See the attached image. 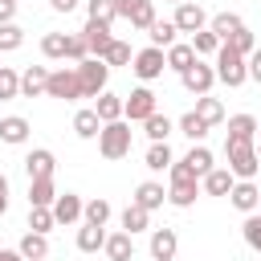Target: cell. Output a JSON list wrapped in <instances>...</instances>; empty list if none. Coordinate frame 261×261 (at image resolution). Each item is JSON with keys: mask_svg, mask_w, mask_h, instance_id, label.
<instances>
[{"mask_svg": "<svg viewBox=\"0 0 261 261\" xmlns=\"http://www.w3.org/2000/svg\"><path fill=\"white\" fill-rule=\"evenodd\" d=\"M130 122L126 118H114V122H102V130H98V151H102V159H126L130 155Z\"/></svg>", "mask_w": 261, "mask_h": 261, "instance_id": "obj_1", "label": "cell"}, {"mask_svg": "<svg viewBox=\"0 0 261 261\" xmlns=\"http://www.w3.org/2000/svg\"><path fill=\"white\" fill-rule=\"evenodd\" d=\"M224 159H228V171L237 179H253L261 171V159H257V147L249 139H224Z\"/></svg>", "mask_w": 261, "mask_h": 261, "instance_id": "obj_2", "label": "cell"}, {"mask_svg": "<svg viewBox=\"0 0 261 261\" xmlns=\"http://www.w3.org/2000/svg\"><path fill=\"white\" fill-rule=\"evenodd\" d=\"M216 82H224L228 90H237V86H245L249 82V69H245V57L237 53V49H228L224 41H220V49H216Z\"/></svg>", "mask_w": 261, "mask_h": 261, "instance_id": "obj_3", "label": "cell"}, {"mask_svg": "<svg viewBox=\"0 0 261 261\" xmlns=\"http://www.w3.org/2000/svg\"><path fill=\"white\" fill-rule=\"evenodd\" d=\"M73 69H77V82H82V98H98L106 90V82H110V65L102 57H86Z\"/></svg>", "mask_w": 261, "mask_h": 261, "instance_id": "obj_4", "label": "cell"}, {"mask_svg": "<svg viewBox=\"0 0 261 261\" xmlns=\"http://www.w3.org/2000/svg\"><path fill=\"white\" fill-rule=\"evenodd\" d=\"M130 69H135V77H139V82H155V77L167 69V57H163V49L147 45V49H139V53L130 57Z\"/></svg>", "mask_w": 261, "mask_h": 261, "instance_id": "obj_5", "label": "cell"}, {"mask_svg": "<svg viewBox=\"0 0 261 261\" xmlns=\"http://www.w3.org/2000/svg\"><path fill=\"white\" fill-rule=\"evenodd\" d=\"M45 94H49V98H61V102H77V98H82L77 69H53L49 82H45Z\"/></svg>", "mask_w": 261, "mask_h": 261, "instance_id": "obj_6", "label": "cell"}, {"mask_svg": "<svg viewBox=\"0 0 261 261\" xmlns=\"http://www.w3.org/2000/svg\"><path fill=\"white\" fill-rule=\"evenodd\" d=\"M155 114V94H151V86L143 82L139 90H130V98H122V118L126 122H143V118H151Z\"/></svg>", "mask_w": 261, "mask_h": 261, "instance_id": "obj_7", "label": "cell"}, {"mask_svg": "<svg viewBox=\"0 0 261 261\" xmlns=\"http://www.w3.org/2000/svg\"><path fill=\"white\" fill-rule=\"evenodd\" d=\"M114 12L122 20H130L135 29H151L155 24V0H114Z\"/></svg>", "mask_w": 261, "mask_h": 261, "instance_id": "obj_8", "label": "cell"}, {"mask_svg": "<svg viewBox=\"0 0 261 261\" xmlns=\"http://www.w3.org/2000/svg\"><path fill=\"white\" fill-rule=\"evenodd\" d=\"M179 82H184V90H188V94H196V98H200V94H208V90H212L216 69H212V65H204V61L196 57V61H192V65L179 73Z\"/></svg>", "mask_w": 261, "mask_h": 261, "instance_id": "obj_9", "label": "cell"}, {"mask_svg": "<svg viewBox=\"0 0 261 261\" xmlns=\"http://www.w3.org/2000/svg\"><path fill=\"white\" fill-rule=\"evenodd\" d=\"M175 29L179 33H196V29H208V12L196 4V0H184V4H175Z\"/></svg>", "mask_w": 261, "mask_h": 261, "instance_id": "obj_10", "label": "cell"}, {"mask_svg": "<svg viewBox=\"0 0 261 261\" xmlns=\"http://www.w3.org/2000/svg\"><path fill=\"white\" fill-rule=\"evenodd\" d=\"M82 37H86V49H90V57H102L106 49H110V24L106 20H86V29H82Z\"/></svg>", "mask_w": 261, "mask_h": 261, "instance_id": "obj_11", "label": "cell"}, {"mask_svg": "<svg viewBox=\"0 0 261 261\" xmlns=\"http://www.w3.org/2000/svg\"><path fill=\"white\" fill-rule=\"evenodd\" d=\"M228 200H232V208H241V212H257V204H261V188H257L253 179H237V184L228 188Z\"/></svg>", "mask_w": 261, "mask_h": 261, "instance_id": "obj_12", "label": "cell"}, {"mask_svg": "<svg viewBox=\"0 0 261 261\" xmlns=\"http://www.w3.org/2000/svg\"><path fill=\"white\" fill-rule=\"evenodd\" d=\"M53 220H57V224H77V220H82V196H77V192H57V200H53Z\"/></svg>", "mask_w": 261, "mask_h": 261, "instance_id": "obj_13", "label": "cell"}, {"mask_svg": "<svg viewBox=\"0 0 261 261\" xmlns=\"http://www.w3.org/2000/svg\"><path fill=\"white\" fill-rule=\"evenodd\" d=\"M53 200H57V184H53V175L29 179V208H53Z\"/></svg>", "mask_w": 261, "mask_h": 261, "instance_id": "obj_14", "label": "cell"}, {"mask_svg": "<svg viewBox=\"0 0 261 261\" xmlns=\"http://www.w3.org/2000/svg\"><path fill=\"white\" fill-rule=\"evenodd\" d=\"M175 249H179L175 228H151V257H155V261H171Z\"/></svg>", "mask_w": 261, "mask_h": 261, "instance_id": "obj_15", "label": "cell"}, {"mask_svg": "<svg viewBox=\"0 0 261 261\" xmlns=\"http://www.w3.org/2000/svg\"><path fill=\"white\" fill-rule=\"evenodd\" d=\"M102 253H106V261H135V237L130 232H110Z\"/></svg>", "mask_w": 261, "mask_h": 261, "instance_id": "obj_16", "label": "cell"}, {"mask_svg": "<svg viewBox=\"0 0 261 261\" xmlns=\"http://www.w3.org/2000/svg\"><path fill=\"white\" fill-rule=\"evenodd\" d=\"M53 167H57V159H53V151H49V147H37V151H29V155H24V171H29V179L53 175Z\"/></svg>", "mask_w": 261, "mask_h": 261, "instance_id": "obj_17", "label": "cell"}, {"mask_svg": "<svg viewBox=\"0 0 261 261\" xmlns=\"http://www.w3.org/2000/svg\"><path fill=\"white\" fill-rule=\"evenodd\" d=\"M196 196H200V179H171V188H167V204H175V208H192Z\"/></svg>", "mask_w": 261, "mask_h": 261, "instance_id": "obj_18", "label": "cell"}, {"mask_svg": "<svg viewBox=\"0 0 261 261\" xmlns=\"http://www.w3.org/2000/svg\"><path fill=\"white\" fill-rule=\"evenodd\" d=\"M29 139V118H20V114H8V118H0V143H8V147H20Z\"/></svg>", "mask_w": 261, "mask_h": 261, "instance_id": "obj_19", "label": "cell"}, {"mask_svg": "<svg viewBox=\"0 0 261 261\" xmlns=\"http://www.w3.org/2000/svg\"><path fill=\"white\" fill-rule=\"evenodd\" d=\"M139 208H147V212H155V208H163V200H167V192H163V184H155V179H147V184H139L135 188V196H130Z\"/></svg>", "mask_w": 261, "mask_h": 261, "instance_id": "obj_20", "label": "cell"}, {"mask_svg": "<svg viewBox=\"0 0 261 261\" xmlns=\"http://www.w3.org/2000/svg\"><path fill=\"white\" fill-rule=\"evenodd\" d=\"M184 167H188L196 179H204V175L212 171V151H208L204 143H192V151L184 155Z\"/></svg>", "mask_w": 261, "mask_h": 261, "instance_id": "obj_21", "label": "cell"}, {"mask_svg": "<svg viewBox=\"0 0 261 261\" xmlns=\"http://www.w3.org/2000/svg\"><path fill=\"white\" fill-rule=\"evenodd\" d=\"M237 184V175L228 171V167H212L204 179H200V188L208 192V196H228V188Z\"/></svg>", "mask_w": 261, "mask_h": 261, "instance_id": "obj_22", "label": "cell"}, {"mask_svg": "<svg viewBox=\"0 0 261 261\" xmlns=\"http://www.w3.org/2000/svg\"><path fill=\"white\" fill-rule=\"evenodd\" d=\"M45 82H49V69L45 65H29L20 73V94L24 98H37V94H45Z\"/></svg>", "mask_w": 261, "mask_h": 261, "instance_id": "obj_23", "label": "cell"}, {"mask_svg": "<svg viewBox=\"0 0 261 261\" xmlns=\"http://www.w3.org/2000/svg\"><path fill=\"white\" fill-rule=\"evenodd\" d=\"M16 249H20L24 261H41V257H49V237L45 232H24Z\"/></svg>", "mask_w": 261, "mask_h": 261, "instance_id": "obj_24", "label": "cell"}, {"mask_svg": "<svg viewBox=\"0 0 261 261\" xmlns=\"http://www.w3.org/2000/svg\"><path fill=\"white\" fill-rule=\"evenodd\" d=\"M163 57H167V69L184 73V69L196 61V49H192V45H184V41H175V45H167V49H163Z\"/></svg>", "mask_w": 261, "mask_h": 261, "instance_id": "obj_25", "label": "cell"}, {"mask_svg": "<svg viewBox=\"0 0 261 261\" xmlns=\"http://www.w3.org/2000/svg\"><path fill=\"white\" fill-rule=\"evenodd\" d=\"M94 114H98L102 122H114V118H122V98H118V94H110V90H102V94L94 98Z\"/></svg>", "mask_w": 261, "mask_h": 261, "instance_id": "obj_26", "label": "cell"}, {"mask_svg": "<svg viewBox=\"0 0 261 261\" xmlns=\"http://www.w3.org/2000/svg\"><path fill=\"white\" fill-rule=\"evenodd\" d=\"M171 130H175V122H171L167 114H159V110H155L151 118H143V135H147L151 143H167V135H171Z\"/></svg>", "mask_w": 261, "mask_h": 261, "instance_id": "obj_27", "label": "cell"}, {"mask_svg": "<svg viewBox=\"0 0 261 261\" xmlns=\"http://www.w3.org/2000/svg\"><path fill=\"white\" fill-rule=\"evenodd\" d=\"M143 228H151V212H147V208H139V204L130 200V204L122 208V232H130V237H135V232H143Z\"/></svg>", "mask_w": 261, "mask_h": 261, "instance_id": "obj_28", "label": "cell"}, {"mask_svg": "<svg viewBox=\"0 0 261 261\" xmlns=\"http://www.w3.org/2000/svg\"><path fill=\"white\" fill-rule=\"evenodd\" d=\"M102 245H106V228L82 220V228H77V249H82V253H98Z\"/></svg>", "mask_w": 261, "mask_h": 261, "instance_id": "obj_29", "label": "cell"}, {"mask_svg": "<svg viewBox=\"0 0 261 261\" xmlns=\"http://www.w3.org/2000/svg\"><path fill=\"white\" fill-rule=\"evenodd\" d=\"M98 130H102V118L94 114V106L73 114V135H77V139H98Z\"/></svg>", "mask_w": 261, "mask_h": 261, "instance_id": "obj_30", "label": "cell"}, {"mask_svg": "<svg viewBox=\"0 0 261 261\" xmlns=\"http://www.w3.org/2000/svg\"><path fill=\"white\" fill-rule=\"evenodd\" d=\"M175 33H179V29H175V20H159V16H155V24L147 29V37H151V45H155V49L175 45Z\"/></svg>", "mask_w": 261, "mask_h": 261, "instance_id": "obj_31", "label": "cell"}, {"mask_svg": "<svg viewBox=\"0 0 261 261\" xmlns=\"http://www.w3.org/2000/svg\"><path fill=\"white\" fill-rule=\"evenodd\" d=\"M175 126H179V135H188L192 143H204V135L212 130V126H208V122H204V118H200L196 110H188V114H184V118H179Z\"/></svg>", "mask_w": 261, "mask_h": 261, "instance_id": "obj_32", "label": "cell"}, {"mask_svg": "<svg viewBox=\"0 0 261 261\" xmlns=\"http://www.w3.org/2000/svg\"><path fill=\"white\" fill-rule=\"evenodd\" d=\"M143 163H147V171H167V167L175 163V155H171V147H167V143H151Z\"/></svg>", "mask_w": 261, "mask_h": 261, "instance_id": "obj_33", "label": "cell"}, {"mask_svg": "<svg viewBox=\"0 0 261 261\" xmlns=\"http://www.w3.org/2000/svg\"><path fill=\"white\" fill-rule=\"evenodd\" d=\"M110 212H114V208H110V200H102V196H94L90 204H82V220H86V224H102V228H106Z\"/></svg>", "mask_w": 261, "mask_h": 261, "instance_id": "obj_34", "label": "cell"}, {"mask_svg": "<svg viewBox=\"0 0 261 261\" xmlns=\"http://www.w3.org/2000/svg\"><path fill=\"white\" fill-rule=\"evenodd\" d=\"M241 24H245V20H241L237 12H216V16L208 20V29H212V33L220 37V41H228V37H232V33H237Z\"/></svg>", "mask_w": 261, "mask_h": 261, "instance_id": "obj_35", "label": "cell"}, {"mask_svg": "<svg viewBox=\"0 0 261 261\" xmlns=\"http://www.w3.org/2000/svg\"><path fill=\"white\" fill-rule=\"evenodd\" d=\"M196 114H200L208 126L224 122V106H220V98H208V94H200V98H196Z\"/></svg>", "mask_w": 261, "mask_h": 261, "instance_id": "obj_36", "label": "cell"}, {"mask_svg": "<svg viewBox=\"0 0 261 261\" xmlns=\"http://www.w3.org/2000/svg\"><path fill=\"white\" fill-rule=\"evenodd\" d=\"M228 139H257V118L253 114H232L228 118Z\"/></svg>", "mask_w": 261, "mask_h": 261, "instance_id": "obj_37", "label": "cell"}, {"mask_svg": "<svg viewBox=\"0 0 261 261\" xmlns=\"http://www.w3.org/2000/svg\"><path fill=\"white\" fill-rule=\"evenodd\" d=\"M188 45L196 49V57H208V53H216V49H220V37H216L212 29H196Z\"/></svg>", "mask_w": 261, "mask_h": 261, "instance_id": "obj_38", "label": "cell"}, {"mask_svg": "<svg viewBox=\"0 0 261 261\" xmlns=\"http://www.w3.org/2000/svg\"><path fill=\"white\" fill-rule=\"evenodd\" d=\"M241 237L253 253H261V212H245V224H241Z\"/></svg>", "mask_w": 261, "mask_h": 261, "instance_id": "obj_39", "label": "cell"}, {"mask_svg": "<svg viewBox=\"0 0 261 261\" xmlns=\"http://www.w3.org/2000/svg\"><path fill=\"white\" fill-rule=\"evenodd\" d=\"M20 45H24V29L12 24V20H4V24H0V53H12V49H20Z\"/></svg>", "mask_w": 261, "mask_h": 261, "instance_id": "obj_40", "label": "cell"}, {"mask_svg": "<svg viewBox=\"0 0 261 261\" xmlns=\"http://www.w3.org/2000/svg\"><path fill=\"white\" fill-rule=\"evenodd\" d=\"M130 57H135V53H130V45H126V41H118V37H114V41H110V49L102 53V61H106V65H130Z\"/></svg>", "mask_w": 261, "mask_h": 261, "instance_id": "obj_41", "label": "cell"}, {"mask_svg": "<svg viewBox=\"0 0 261 261\" xmlns=\"http://www.w3.org/2000/svg\"><path fill=\"white\" fill-rule=\"evenodd\" d=\"M20 94V73L12 65H0V102L4 98H16Z\"/></svg>", "mask_w": 261, "mask_h": 261, "instance_id": "obj_42", "label": "cell"}, {"mask_svg": "<svg viewBox=\"0 0 261 261\" xmlns=\"http://www.w3.org/2000/svg\"><path fill=\"white\" fill-rule=\"evenodd\" d=\"M224 45H228V49H237V53H241V57H249V53H253V49H257V41H253V33H249V29H245V24H241V29H237V33H232V37H228V41H224Z\"/></svg>", "mask_w": 261, "mask_h": 261, "instance_id": "obj_43", "label": "cell"}, {"mask_svg": "<svg viewBox=\"0 0 261 261\" xmlns=\"http://www.w3.org/2000/svg\"><path fill=\"white\" fill-rule=\"evenodd\" d=\"M86 16H90V20H106V24H110L118 12H114V0H86Z\"/></svg>", "mask_w": 261, "mask_h": 261, "instance_id": "obj_44", "label": "cell"}, {"mask_svg": "<svg viewBox=\"0 0 261 261\" xmlns=\"http://www.w3.org/2000/svg\"><path fill=\"white\" fill-rule=\"evenodd\" d=\"M65 57H69V61H86V57H90L82 33H65Z\"/></svg>", "mask_w": 261, "mask_h": 261, "instance_id": "obj_45", "label": "cell"}, {"mask_svg": "<svg viewBox=\"0 0 261 261\" xmlns=\"http://www.w3.org/2000/svg\"><path fill=\"white\" fill-rule=\"evenodd\" d=\"M57 220H53V208H29V228L33 232H49Z\"/></svg>", "mask_w": 261, "mask_h": 261, "instance_id": "obj_46", "label": "cell"}, {"mask_svg": "<svg viewBox=\"0 0 261 261\" xmlns=\"http://www.w3.org/2000/svg\"><path fill=\"white\" fill-rule=\"evenodd\" d=\"M41 53L45 57H65V33H45L41 37Z\"/></svg>", "mask_w": 261, "mask_h": 261, "instance_id": "obj_47", "label": "cell"}, {"mask_svg": "<svg viewBox=\"0 0 261 261\" xmlns=\"http://www.w3.org/2000/svg\"><path fill=\"white\" fill-rule=\"evenodd\" d=\"M245 69H249V77L261 86V49H253V53L245 57Z\"/></svg>", "mask_w": 261, "mask_h": 261, "instance_id": "obj_48", "label": "cell"}, {"mask_svg": "<svg viewBox=\"0 0 261 261\" xmlns=\"http://www.w3.org/2000/svg\"><path fill=\"white\" fill-rule=\"evenodd\" d=\"M77 4H82V0H49V8H53V12H73Z\"/></svg>", "mask_w": 261, "mask_h": 261, "instance_id": "obj_49", "label": "cell"}, {"mask_svg": "<svg viewBox=\"0 0 261 261\" xmlns=\"http://www.w3.org/2000/svg\"><path fill=\"white\" fill-rule=\"evenodd\" d=\"M16 16V0H0V24Z\"/></svg>", "mask_w": 261, "mask_h": 261, "instance_id": "obj_50", "label": "cell"}, {"mask_svg": "<svg viewBox=\"0 0 261 261\" xmlns=\"http://www.w3.org/2000/svg\"><path fill=\"white\" fill-rule=\"evenodd\" d=\"M8 212V175L0 171V216Z\"/></svg>", "mask_w": 261, "mask_h": 261, "instance_id": "obj_51", "label": "cell"}, {"mask_svg": "<svg viewBox=\"0 0 261 261\" xmlns=\"http://www.w3.org/2000/svg\"><path fill=\"white\" fill-rule=\"evenodd\" d=\"M0 261H24L20 249H0Z\"/></svg>", "mask_w": 261, "mask_h": 261, "instance_id": "obj_52", "label": "cell"}, {"mask_svg": "<svg viewBox=\"0 0 261 261\" xmlns=\"http://www.w3.org/2000/svg\"><path fill=\"white\" fill-rule=\"evenodd\" d=\"M257 130H261V122H257ZM257 159H261V143H257Z\"/></svg>", "mask_w": 261, "mask_h": 261, "instance_id": "obj_53", "label": "cell"}, {"mask_svg": "<svg viewBox=\"0 0 261 261\" xmlns=\"http://www.w3.org/2000/svg\"><path fill=\"white\" fill-rule=\"evenodd\" d=\"M167 4H184V0H167Z\"/></svg>", "mask_w": 261, "mask_h": 261, "instance_id": "obj_54", "label": "cell"}, {"mask_svg": "<svg viewBox=\"0 0 261 261\" xmlns=\"http://www.w3.org/2000/svg\"><path fill=\"white\" fill-rule=\"evenodd\" d=\"M257 212H261V204H257Z\"/></svg>", "mask_w": 261, "mask_h": 261, "instance_id": "obj_55", "label": "cell"}, {"mask_svg": "<svg viewBox=\"0 0 261 261\" xmlns=\"http://www.w3.org/2000/svg\"><path fill=\"white\" fill-rule=\"evenodd\" d=\"M41 261H45V257H41Z\"/></svg>", "mask_w": 261, "mask_h": 261, "instance_id": "obj_56", "label": "cell"}]
</instances>
